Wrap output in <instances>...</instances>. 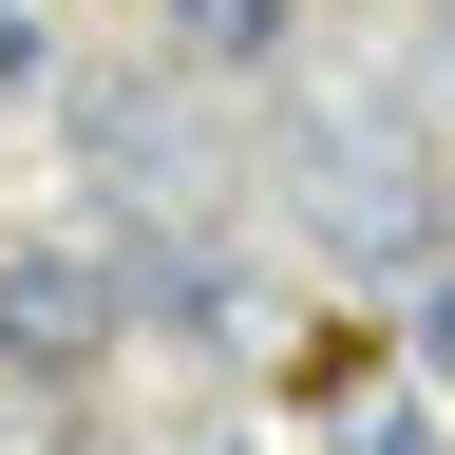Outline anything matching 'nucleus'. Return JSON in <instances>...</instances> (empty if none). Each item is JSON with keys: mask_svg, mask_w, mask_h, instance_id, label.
<instances>
[{"mask_svg": "<svg viewBox=\"0 0 455 455\" xmlns=\"http://www.w3.org/2000/svg\"><path fill=\"white\" fill-rule=\"evenodd\" d=\"M304 209H323L361 266L436 247V171H418V133H379V114H304Z\"/></svg>", "mask_w": 455, "mask_h": 455, "instance_id": "2", "label": "nucleus"}, {"mask_svg": "<svg viewBox=\"0 0 455 455\" xmlns=\"http://www.w3.org/2000/svg\"><path fill=\"white\" fill-rule=\"evenodd\" d=\"M418 379L455 398V284H436V304H418Z\"/></svg>", "mask_w": 455, "mask_h": 455, "instance_id": "5", "label": "nucleus"}, {"mask_svg": "<svg viewBox=\"0 0 455 455\" xmlns=\"http://www.w3.org/2000/svg\"><path fill=\"white\" fill-rule=\"evenodd\" d=\"M171 38H190V57H266V38H284V0H171Z\"/></svg>", "mask_w": 455, "mask_h": 455, "instance_id": "4", "label": "nucleus"}, {"mask_svg": "<svg viewBox=\"0 0 455 455\" xmlns=\"http://www.w3.org/2000/svg\"><path fill=\"white\" fill-rule=\"evenodd\" d=\"M114 284H133L152 323H190V341H228V266H190V247H114Z\"/></svg>", "mask_w": 455, "mask_h": 455, "instance_id": "3", "label": "nucleus"}, {"mask_svg": "<svg viewBox=\"0 0 455 455\" xmlns=\"http://www.w3.org/2000/svg\"><path fill=\"white\" fill-rule=\"evenodd\" d=\"M114 247L95 228H38V247H0V379H95L114 361Z\"/></svg>", "mask_w": 455, "mask_h": 455, "instance_id": "1", "label": "nucleus"}]
</instances>
